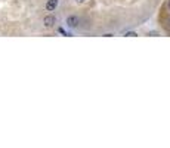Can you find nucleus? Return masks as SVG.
Returning a JSON list of instances; mask_svg holds the SVG:
<instances>
[{
    "mask_svg": "<svg viewBox=\"0 0 170 148\" xmlns=\"http://www.w3.org/2000/svg\"><path fill=\"white\" fill-rule=\"evenodd\" d=\"M55 22H56V18L53 17V15H47V17H45V19H43V24H45L46 27H53L55 25Z\"/></svg>",
    "mask_w": 170,
    "mask_h": 148,
    "instance_id": "nucleus-1",
    "label": "nucleus"
},
{
    "mask_svg": "<svg viewBox=\"0 0 170 148\" xmlns=\"http://www.w3.org/2000/svg\"><path fill=\"white\" fill-rule=\"evenodd\" d=\"M67 25H68V27H71V28L77 27V25H79V17H75V15L68 17L67 18Z\"/></svg>",
    "mask_w": 170,
    "mask_h": 148,
    "instance_id": "nucleus-2",
    "label": "nucleus"
},
{
    "mask_svg": "<svg viewBox=\"0 0 170 148\" xmlns=\"http://www.w3.org/2000/svg\"><path fill=\"white\" fill-rule=\"evenodd\" d=\"M58 6V0H47V3H46V9L47 11H55Z\"/></svg>",
    "mask_w": 170,
    "mask_h": 148,
    "instance_id": "nucleus-3",
    "label": "nucleus"
},
{
    "mask_svg": "<svg viewBox=\"0 0 170 148\" xmlns=\"http://www.w3.org/2000/svg\"><path fill=\"white\" fill-rule=\"evenodd\" d=\"M126 36H129V37H135V36H138V34H136V33H132V31H130V33H126Z\"/></svg>",
    "mask_w": 170,
    "mask_h": 148,
    "instance_id": "nucleus-4",
    "label": "nucleus"
},
{
    "mask_svg": "<svg viewBox=\"0 0 170 148\" xmlns=\"http://www.w3.org/2000/svg\"><path fill=\"white\" fill-rule=\"evenodd\" d=\"M77 2H79V3H83V2H85V0H77Z\"/></svg>",
    "mask_w": 170,
    "mask_h": 148,
    "instance_id": "nucleus-5",
    "label": "nucleus"
},
{
    "mask_svg": "<svg viewBox=\"0 0 170 148\" xmlns=\"http://www.w3.org/2000/svg\"><path fill=\"white\" fill-rule=\"evenodd\" d=\"M167 22H169V28H170V19H169V21H167Z\"/></svg>",
    "mask_w": 170,
    "mask_h": 148,
    "instance_id": "nucleus-6",
    "label": "nucleus"
},
{
    "mask_svg": "<svg viewBox=\"0 0 170 148\" xmlns=\"http://www.w3.org/2000/svg\"><path fill=\"white\" fill-rule=\"evenodd\" d=\"M169 9H170V2H169Z\"/></svg>",
    "mask_w": 170,
    "mask_h": 148,
    "instance_id": "nucleus-7",
    "label": "nucleus"
}]
</instances>
